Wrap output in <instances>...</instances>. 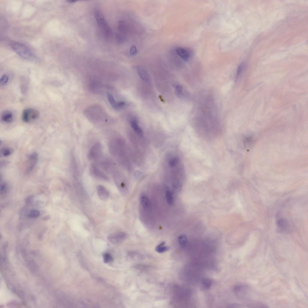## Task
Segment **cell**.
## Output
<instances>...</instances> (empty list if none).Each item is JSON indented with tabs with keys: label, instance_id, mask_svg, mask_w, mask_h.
<instances>
[{
	"label": "cell",
	"instance_id": "6da1fadb",
	"mask_svg": "<svg viewBox=\"0 0 308 308\" xmlns=\"http://www.w3.org/2000/svg\"><path fill=\"white\" fill-rule=\"evenodd\" d=\"M109 148L113 158L119 164L126 166L127 156L125 144L123 140L118 137L113 138L109 143Z\"/></svg>",
	"mask_w": 308,
	"mask_h": 308
},
{
	"label": "cell",
	"instance_id": "7a4b0ae2",
	"mask_svg": "<svg viewBox=\"0 0 308 308\" xmlns=\"http://www.w3.org/2000/svg\"><path fill=\"white\" fill-rule=\"evenodd\" d=\"M10 46L12 49L19 55L25 59L34 61L36 57L34 54L26 46L18 42H12Z\"/></svg>",
	"mask_w": 308,
	"mask_h": 308
},
{
	"label": "cell",
	"instance_id": "3957f363",
	"mask_svg": "<svg viewBox=\"0 0 308 308\" xmlns=\"http://www.w3.org/2000/svg\"><path fill=\"white\" fill-rule=\"evenodd\" d=\"M103 149L102 144L97 143L90 149L88 154V158L90 160L96 162L102 156Z\"/></svg>",
	"mask_w": 308,
	"mask_h": 308
},
{
	"label": "cell",
	"instance_id": "277c9868",
	"mask_svg": "<svg viewBox=\"0 0 308 308\" xmlns=\"http://www.w3.org/2000/svg\"><path fill=\"white\" fill-rule=\"evenodd\" d=\"M111 174L118 189L122 192L125 186L123 175L116 167L113 170Z\"/></svg>",
	"mask_w": 308,
	"mask_h": 308
},
{
	"label": "cell",
	"instance_id": "5b68a950",
	"mask_svg": "<svg viewBox=\"0 0 308 308\" xmlns=\"http://www.w3.org/2000/svg\"><path fill=\"white\" fill-rule=\"evenodd\" d=\"M90 171L91 175L95 178L107 181L110 180L108 176L96 163H93L91 165Z\"/></svg>",
	"mask_w": 308,
	"mask_h": 308
},
{
	"label": "cell",
	"instance_id": "8992f818",
	"mask_svg": "<svg viewBox=\"0 0 308 308\" xmlns=\"http://www.w3.org/2000/svg\"><path fill=\"white\" fill-rule=\"evenodd\" d=\"M95 16L98 26L102 30L104 34L106 36L109 35L110 34V29L101 13L97 11L95 12Z\"/></svg>",
	"mask_w": 308,
	"mask_h": 308
},
{
	"label": "cell",
	"instance_id": "52a82bcc",
	"mask_svg": "<svg viewBox=\"0 0 308 308\" xmlns=\"http://www.w3.org/2000/svg\"><path fill=\"white\" fill-rule=\"evenodd\" d=\"M39 113L37 110L28 108L24 109L23 112L22 118L23 121L28 123L37 119L39 116Z\"/></svg>",
	"mask_w": 308,
	"mask_h": 308
},
{
	"label": "cell",
	"instance_id": "ba28073f",
	"mask_svg": "<svg viewBox=\"0 0 308 308\" xmlns=\"http://www.w3.org/2000/svg\"><path fill=\"white\" fill-rule=\"evenodd\" d=\"M234 291L239 298L242 300L249 299L250 290L247 286L244 285H237L235 287Z\"/></svg>",
	"mask_w": 308,
	"mask_h": 308
},
{
	"label": "cell",
	"instance_id": "9c48e42d",
	"mask_svg": "<svg viewBox=\"0 0 308 308\" xmlns=\"http://www.w3.org/2000/svg\"><path fill=\"white\" fill-rule=\"evenodd\" d=\"M126 237V234L125 233L119 232L110 235L108 237V239L111 243L116 245L122 242Z\"/></svg>",
	"mask_w": 308,
	"mask_h": 308
},
{
	"label": "cell",
	"instance_id": "30bf717a",
	"mask_svg": "<svg viewBox=\"0 0 308 308\" xmlns=\"http://www.w3.org/2000/svg\"><path fill=\"white\" fill-rule=\"evenodd\" d=\"M38 160V156L35 153H34L29 156L26 170L27 173H30L33 170L37 163Z\"/></svg>",
	"mask_w": 308,
	"mask_h": 308
},
{
	"label": "cell",
	"instance_id": "8fae6325",
	"mask_svg": "<svg viewBox=\"0 0 308 308\" xmlns=\"http://www.w3.org/2000/svg\"><path fill=\"white\" fill-rule=\"evenodd\" d=\"M175 51L180 57L185 61L189 60L191 55V53L190 50L181 47L176 48Z\"/></svg>",
	"mask_w": 308,
	"mask_h": 308
},
{
	"label": "cell",
	"instance_id": "7c38bea8",
	"mask_svg": "<svg viewBox=\"0 0 308 308\" xmlns=\"http://www.w3.org/2000/svg\"><path fill=\"white\" fill-rule=\"evenodd\" d=\"M97 191L100 199L105 201L109 199L110 194L109 192L104 186L101 185H98L97 187Z\"/></svg>",
	"mask_w": 308,
	"mask_h": 308
},
{
	"label": "cell",
	"instance_id": "4fadbf2b",
	"mask_svg": "<svg viewBox=\"0 0 308 308\" xmlns=\"http://www.w3.org/2000/svg\"><path fill=\"white\" fill-rule=\"evenodd\" d=\"M137 71L138 75L143 81L147 83L150 82L149 75L145 69L141 66L137 67Z\"/></svg>",
	"mask_w": 308,
	"mask_h": 308
},
{
	"label": "cell",
	"instance_id": "5bb4252c",
	"mask_svg": "<svg viewBox=\"0 0 308 308\" xmlns=\"http://www.w3.org/2000/svg\"><path fill=\"white\" fill-rule=\"evenodd\" d=\"M2 121L5 123H10L13 119V115L12 113L9 111H5L3 113L1 116Z\"/></svg>",
	"mask_w": 308,
	"mask_h": 308
},
{
	"label": "cell",
	"instance_id": "9a60e30c",
	"mask_svg": "<svg viewBox=\"0 0 308 308\" xmlns=\"http://www.w3.org/2000/svg\"><path fill=\"white\" fill-rule=\"evenodd\" d=\"M140 199L141 204L144 209H147L149 208L150 206V202L146 194H142L140 197Z\"/></svg>",
	"mask_w": 308,
	"mask_h": 308
},
{
	"label": "cell",
	"instance_id": "2e32d148",
	"mask_svg": "<svg viewBox=\"0 0 308 308\" xmlns=\"http://www.w3.org/2000/svg\"><path fill=\"white\" fill-rule=\"evenodd\" d=\"M276 223L278 227L283 231L286 230L289 227L288 221L284 219L281 218L278 220Z\"/></svg>",
	"mask_w": 308,
	"mask_h": 308
},
{
	"label": "cell",
	"instance_id": "e0dca14e",
	"mask_svg": "<svg viewBox=\"0 0 308 308\" xmlns=\"http://www.w3.org/2000/svg\"><path fill=\"white\" fill-rule=\"evenodd\" d=\"M131 125L132 128L135 132L140 135H142L143 134V131L141 128L138 125L137 121L135 120L131 121Z\"/></svg>",
	"mask_w": 308,
	"mask_h": 308
},
{
	"label": "cell",
	"instance_id": "ac0fdd59",
	"mask_svg": "<svg viewBox=\"0 0 308 308\" xmlns=\"http://www.w3.org/2000/svg\"><path fill=\"white\" fill-rule=\"evenodd\" d=\"M165 196L167 203L169 205H172L173 203V199L172 192L169 190H167Z\"/></svg>",
	"mask_w": 308,
	"mask_h": 308
},
{
	"label": "cell",
	"instance_id": "d6986e66",
	"mask_svg": "<svg viewBox=\"0 0 308 308\" xmlns=\"http://www.w3.org/2000/svg\"><path fill=\"white\" fill-rule=\"evenodd\" d=\"M165 244V242H162L156 247V250L157 252L159 253H163L168 250L167 247L164 246Z\"/></svg>",
	"mask_w": 308,
	"mask_h": 308
},
{
	"label": "cell",
	"instance_id": "ffe728a7",
	"mask_svg": "<svg viewBox=\"0 0 308 308\" xmlns=\"http://www.w3.org/2000/svg\"><path fill=\"white\" fill-rule=\"evenodd\" d=\"M178 241L180 246L185 247L187 243V239L186 236L184 235H181L178 238Z\"/></svg>",
	"mask_w": 308,
	"mask_h": 308
},
{
	"label": "cell",
	"instance_id": "44dd1931",
	"mask_svg": "<svg viewBox=\"0 0 308 308\" xmlns=\"http://www.w3.org/2000/svg\"><path fill=\"white\" fill-rule=\"evenodd\" d=\"M107 98L109 102L112 107L114 109H117V102H116L114 97H113V96L110 94H108Z\"/></svg>",
	"mask_w": 308,
	"mask_h": 308
},
{
	"label": "cell",
	"instance_id": "7402d4cb",
	"mask_svg": "<svg viewBox=\"0 0 308 308\" xmlns=\"http://www.w3.org/2000/svg\"><path fill=\"white\" fill-rule=\"evenodd\" d=\"M180 160L177 157H174L169 160V165L171 167H174L177 165L179 162Z\"/></svg>",
	"mask_w": 308,
	"mask_h": 308
},
{
	"label": "cell",
	"instance_id": "603a6c76",
	"mask_svg": "<svg viewBox=\"0 0 308 308\" xmlns=\"http://www.w3.org/2000/svg\"><path fill=\"white\" fill-rule=\"evenodd\" d=\"M13 152V150L9 148H5L1 150V155L4 156H9Z\"/></svg>",
	"mask_w": 308,
	"mask_h": 308
},
{
	"label": "cell",
	"instance_id": "cb8c5ba5",
	"mask_svg": "<svg viewBox=\"0 0 308 308\" xmlns=\"http://www.w3.org/2000/svg\"><path fill=\"white\" fill-rule=\"evenodd\" d=\"M202 284L205 289H208L210 288L212 284V281L210 279H205L202 280Z\"/></svg>",
	"mask_w": 308,
	"mask_h": 308
},
{
	"label": "cell",
	"instance_id": "d4e9b609",
	"mask_svg": "<svg viewBox=\"0 0 308 308\" xmlns=\"http://www.w3.org/2000/svg\"><path fill=\"white\" fill-rule=\"evenodd\" d=\"M103 260L105 263H109L111 262L113 260V257L109 254L105 253L103 255Z\"/></svg>",
	"mask_w": 308,
	"mask_h": 308
},
{
	"label": "cell",
	"instance_id": "484cf974",
	"mask_svg": "<svg viewBox=\"0 0 308 308\" xmlns=\"http://www.w3.org/2000/svg\"><path fill=\"white\" fill-rule=\"evenodd\" d=\"M245 67V64L243 62L241 63L239 66L237 70V73L236 75V80H237L238 78L239 77L240 75L241 74L243 71L244 70Z\"/></svg>",
	"mask_w": 308,
	"mask_h": 308
},
{
	"label": "cell",
	"instance_id": "4316f807",
	"mask_svg": "<svg viewBox=\"0 0 308 308\" xmlns=\"http://www.w3.org/2000/svg\"><path fill=\"white\" fill-rule=\"evenodd\" d=\"M40 215V213L39 211L33 210L30 212L28 216L30 218H36L38 217Z\"/></svg>",
	"mask_w": 308,
	"mask_h": 308
},
{
	"label": "cell",
	"instance_id": "83f0119b",
	"mask_svg": "<svg viewBox=\"0 0 308 308\" xmlns=\"http://www.w3.org/2000/svg\"><path fill=\"white\" fill-rule=\"evenodd\" d=\"M119 28L121 32H125L126 31V28L125 26V23L122 21H119Z\"/></svg>",
	"mask_w": 308,
	"mask_h": 308
},
{
	"label": "cell",
	"instance_id": "f1b7e54d",
	"mask_svg": "<svg viewBox=\"0 0 308 308\" xmlns=\"http://www.w3.org/2000/svg\"><path fill=\"white\" fill-rule=\"evenodd\" d=\"M9 80L8 77L6 75H3L1 79V85L4 86L7 84Z\"/></svg>",
	"mask_w": 308,
	"mask_h": 308
},
{
	"label": "cell",
	"instance_id": "f546056e",
	"mask_svg": "<svg viewBox=\"0 0 308 308\" xmlns=\"http://www.w3.org/2000/svg\"><path fill=\"white\" fill-rule=\"evenodd\" d=\"M182 90V87L180 85H177L175 87V92L178 96H180Z\"/></svg>",
	"mask_w": 308,
	"mask_h": 308
},
{
	"label": "cell",
	"instance_id": "4dcf8cb0",
	"mask_svg": "<svg viewBox=\"0 0 308 308\" xmlns=\"http://www.w3.org/2000/svg\"><path fill=\"white\" fill-rule=\"evenodd\" d=\"M137 51L136 47L135 46H132L130 50V54L131 56L135 55L137 53Z\"/></svg>",
	"mask_w": 308,
	"mask_h": 308
},
{
	"label": "cell",
	"instance_id": "1f68e13d",
	"mask_svg": "<svg viewBox=\"0 0 308 308\" xmlns=\"http://www.w3.org/2000/svg\"><path fill=\"white\" fill-rule=\"evenodd\" d=\"M6 185L5 184H3L1 185V193H3L5 191L6 189Z\"/></svg>",
	"mask_w": 308,
	"mask_h": 308
},
{
	"label": "cell",
	"instance_id": "d6a6232c",
	"mask_svg": "<svg viewBox=\"0 0 308 308\" xmlns=\"http://www.w3.org/2000/svg\"><path fill=\"white\" fill-rule=\"evenodd\" d=\"M67 1L68 3H74L75 2H76L77 1H73V0H69V1Z\"/></svg>",
	"mask_w": 308,
	"mask_h": 308
}]
</instances>
